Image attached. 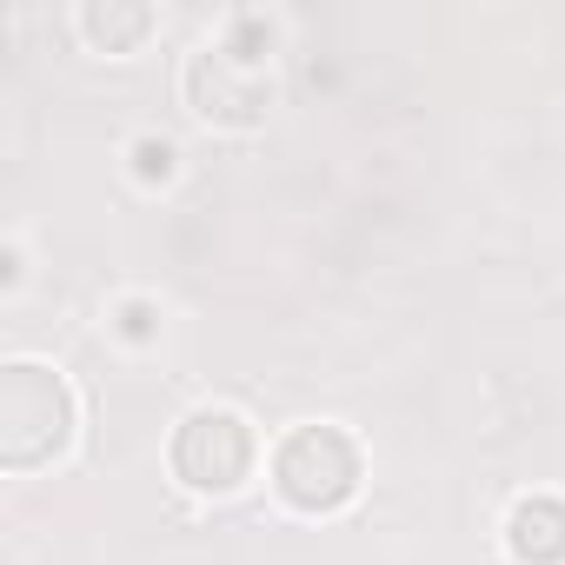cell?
Segmentation results:
<instances>
[{
	"instance_id": "6da1fadb",
	"label": "cell",
	"mask_w": 565,
	"mask_h": 565,
	"mask_svg": "<svg viewBox=\"0 0 565 565\" xmlns=\"http://www.w3.org/2000/svg\"><path fill=\"white\" fill-rule=\"evenodd\" d=\"M74 426H81V399L54 366L14 360L0 373V466L8 472L54 466L74 446Z\"/></svg>"
},
{
	"instance_id": "7a4b0ae2",
	"label": "cell",
	"mask_w": 565,
	"mask_h": 565,
	"mask_svg": "<svg viewBox=\"0 0 565 565\" xmlns=\"http://www.w3.org/2000/svg\"><path fill=\"white\" fill-rule=\"evenodd\" d=\"M259 41V21H233L226 41H206L193 61H186V100L200 120H220V127H259L266 107H273V67H266V47Z\"/></svg>"
},
{
	"instance_id": "3957f363",
	"label": "cell",
	"mask_w": 565,
	"mask_h": 565,
	"mask_svg": "<svg viewBox=\"0 0 565 565\" xmlns=\"http://www.w3.org/2000/svg\"><path fill=\"white\" fill-rule=\"evenodd\" d=\"M360 479H366L360 446L340 426H300V433L279 439V452H273V492L287 499L294 512H307V519L340 512L360 492Z\"/></svg>"
},
{
	"instance_id": "277c9868",
	"label": "cell",
	"mask_w": 565,
	"mask_h": 565,
	"mask_svg": "<svg viewBox=\"0 0 565 565\" xmlns=\"http://www.w3.org/2000/svg\"><path fill=\"white\" fill-rule=\"evenodd\" d=\"M167 459H173V479L193 486V492H239V486L253 479L259 446H253V426H246L239 413L200 406V413H186V419L173 426Z\"/></svg>"
},
{
	"instance_id": "5b68a950",
	"label": "cell",
	"mask_w": 565,
	"mask_h": 565,
	"mask_svg": "<svg viewBox=\"0 0 565 565\" xmlns=\"http://www.w3.org/2000/svg\"><path fill=\"white\" fill-rule=\"evenodd\" d=\"M505 552L519 565H565V499H519L505 519Z\"/></svg>"
},
{
	"instance_id": "8992f818",
	"label": "cell",
	"mask_w": 565,
	"mask_h": 565,
	"mask_svg": "<svg viewBox=\"0 0 565 565\" xmlns=\"http://www.w3.org/2000/svg\"><path fill=\"white\" fill-rule=\"evenodd\" d=\"M147 28H153L147 8H114V0H107V8H100V0H94V8H81V34L94 47H107V54H127L134 41H147Z\"/></svg>"
},
{
	"instance_id": "52a82bcc",
	"label": "cell",
	"mask_w": 565,
	"mask_h": 565,
	"mask_svg": "<svg viewBox=\"0 0 565 565\" xmlns=\"http://www.w3.org/2000/svg\"><path fill=\"white\" fill-rule=\"evenodd\" d=\"M134 153H140V173H160V180H167V167H173V147H167V140H160V147H153V140H140Z\"/></svg>"
}]
</instances>
